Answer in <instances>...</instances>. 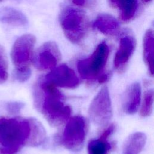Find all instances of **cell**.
<instances>
[{
	"label": "cell",
	"instance_id": "obj_1",
	"mask_svg": "<svg viewBox=\"0 0 154 154\" xmlns=\"http://www.w3.org/2000/svg\"><path fill=\"white\" fill-rule=\"evenodd\" d=\"M34 105L53 125H59L67 120L71 108L64 104L63 94L43 79L38 80L34 88Z\"/></svg>",
	"mask_w": 154,
	"mask_h": 154
},
{
	"label": "cell",
	"instance_id": "obj_2",
	"mask_svg": "<svg viewBox=\"0 0 154 154\" xmlns=\"http://www.w3.org/2000/svg\"><path fill=\"white\" fill-rule=\"evenodd\" d=\"M31 132L30 118L0 117V150L3 154H15L28 146Z\"/></svg>",
	"mask_w": 154,
	"mask_h": 154
},
{
	"label": "cell",
	"instance_id": "obj_3",
	"mask_svg": "<svg viewBox=\"0 0 154 154\" xmlns=\"http://www.w3.org/2000/svg\"><path fill=\"white\" fill-rule=\"evenodd\" d=\"M59 22L63 32L70 42L80 44L89 29V20L84 12L72 7H64L59 14Z\"/></svg>",
	"mask_w": 154,
	"mask_h": 154
},
{
	"label": "cell",
	"instance_id": "obj_4",
	"mask_svg": "<svg viewBox=\"0 0 154 154\" xmlns=\"http://www.w3.org/2000/svg\"><path fill=\"white\" fill-rule=\"evenodd\" d=\"M109 49L105 42L100 43L92 54L79 60L77 69L81 77L87 80H95L104 75V69L108 58Z\"/></svg>",
	"mask_w": 154,
	"mask_h": 154
},
{
	"label": "cell",
	"instance_id": "obj_5",
	"mask_svg": "<svg viewBox=\"0 0 154 154\" xmlns=\"http://www.w3.org/2000/svg\"><path fill=\"white\" fill-rule=\"evenodd\" d=\"M35 42V37L31 34H23L15 40L10 52L15 69H29Z\"/></svg>",
	"mask_w": 154,
	"mask_h": 154
},
{
	"label": "cell",
	"instance_id": "obj_6",
	"mask_svg": "<svg viewBox=\"0 0 154 154\" xmlns=\"http://www.w3.org/2000/svg\"><path fill=\"white\" fill-rule=\"evenodd\" d=\"M88 115L91 120L97 126H104L109 123L112 115L111 100L106 86L103 87L92 100Z\"/></svg>",
	"mask_w": 154,
	"mask_h": 154
},
{
	"label": "cell",
	"instance_id": "obj_7",
	"mask_svg": "<svg viewBox=\"0 0 154 154\" xmlns=\"http://www.w3.org/2000/svg\"><path fill=\"white\" fill-rule=\"evenodd\" d=\"M85 121L81 116H74L66 123L61 137V143L67 149L79 150L84 141L86 131Z\"/></svg>",
	"mask_w": 154,
	"mask_h": 154
},
{
	"label": "cell",
	"instance_id": "obj_8",
	"mask_svg": "<svg viewBox=\"0 0 154 154\" xmlns=\"http://www.w3.org/2000/svg\"><path fill=\"white\" fill-rule=\"evenodd\" d=\"M61 58V52L57 43L49 41L44 43L33 54L32 61L38 70H47L56 67Z\"/></svg>",
	"mask_w": 154,
	"mask_h": 154
},
{
	"label": "cell",
	"instance_id": "obj_9",
	"mask_svg": "<svg viewBox=\"0 0 154 154\" xmlns=\"http://www.w3.org/2000/svg\"><path fill=\"white\" fill-rule=\"evenodd\" d=\"M43 79L56 87L74 88L79 82L74 70L65 64L51 69Z\"/></svg>",
	"mask_w": 154,
	"mask_h": 154
},
{
	"label": "cell",
	"instance_id": "obj_10",
	"mask_svg": "<svg viewBox=\"0 0 154 154\" xmlns=\"http://www.w3.org/2000/svg\"><path fill=\"white\" fill-rule=\"evenodd\" d=\"M136 46V41L131 34L123 35L120 40L119 46L114 59V68L119 72H123L132 55Z\"/></svg>",
	"mask_w": 154,
	"mask_h": 154
},
{
	"label": "cell",
	"instance_id": "obj_11",
	"mask_svg": "<svg viewBox=\"0 0 154 154\" xmlns=\"http://www.w3.org/2000/svg\"><path fill=\"white\" fill-rule=\"evenodd\" d=\"M141 88L140 84L134 82L125 90L122 100V106L125 112L134 114L138 111L141 101Z\"/></svg>",
	"mask_w": 154,
	"mask_h": 154
},
{
	"label": "cell",
	"instance_id": "obj_12",
	"mask_svg": "<svg viewBox=\"0 0 154 154\" xmlns=\"http://www.w3.org/2000/svg\"><path fill=\"white\" fill-rule=\"evenodd\" d=\"M110 5L119 13V18L123 22L132 20L138 13V0H108Z\"/></svg>",
	"mask_w": 154,
	"mask_h": 154
},
{
	"label": "cell",
	"instance_id": "obj_13",
	"mask_svg": "<svg viewBox=\"0 0 154 154\" xmlns=\"http://www.w3.org/2000/svg\"><path fill=\"white\" fill-rule=\"evenodd\" d=\"M93 26L101 33L109 36L117 35L120 31V24L112 15L102 13L96 18Z\"/></svg>",
	"mask_w": 154,
	"mask_h": 154
},
{
	"label": "cell",
	"instance_id": "obj_14",
	"mask_svg": "<svg viewBox=\"0 0 154 154\" xmlns=\"http://www.w3.org/2000/svg\"><path fill=\"white\" fill-rule=\"evenodd\" d=\"M0 22L20 27L25 26L28 23V18L23 12L11 7L0 8Z\"/></svg>",
	"mask_w": 154,
	"mask_h": 154
},
{
	"label": "cell",
	"instance_id": "obj_15",
	"mask_svg": "<svg viewBox=\"0 0 154 154\" xmlns=\"http://www.w3.org/2000/svg\"><path fill=\"white\" fill-rule=\"evenodd\" d=\"M146 139L144 133L137 132L132 134L125 142L123 154H140L144 147Z\"/></svg>",
	"mask_w": 154,
	"mask_h": 154
},
{
	"label": "cell",
	"instance_id": "obj_16",
	"mask_svg": "<svg viewBox=\"0 0 154 154\" xmlns=\"http://www.w3.org/2000/svg\"><path fill=\"white\" fill-rule=\"evenodd\" d=\"M143 58L150 75H153V31H146L143 38Z\"/></svg>",
	"mask_w": 154,
	"mask_h": 154
},
{
	"label": "cell",
	"instance_id": "obj_17",
	"mask_svg": "<svg viewBox=\"0 0 154 154\" xmlns=\"http://www.w3.org/2000/svg\"><path fill=\"white\" fill-rule=\"evenodd\" d=\"M31 132L30 138L28 144L29 146H37L40 145L45 140L46 132L44 127L35 119L30 118Z\"/></svg>",
	"mask_w": 154,
	"mask_h": 154
},
{
	"label": "cell",
	"instance_id": "obj_18",
	"mask_svg": "<svg viewBox=\"0 0 154 154\" xmlns=\"http://www.w3.org/2000/svg\"><path fill=\"white\" fill-rule=\"evenodd\" d=\"M108 138L100 135L97 139L91 140L87 146L88 154H108L111 149Z\"/></svg>",
	"mask_w": 154,
	"mask_h": 154
},
{
	"label": "cell",
	"instance_id": "obj_19",
	"mask_svg": "<svg viewBox=\"0 0 154 154\" xmlns=\"http://www.w3.org/2000/svg\"><path fill=\"white\" fill-rule=\"evenodd\" d=\"M153 90H149L144 93L140 114L142 117L149 116L153 111Z\"/></svg>",
	"mask_w": 154,
	"mask_h": 154
},
{
	"label": "cell",
	"instance_id": "obj_20",
	"mask_svg": "<svg viewBox=\"0 0 154 154\" xmlns=\"http://www.w3.org/2000/svg\"><path fill=\"white\" fill-rule=\"evenodd\" d=\"M8 59L4 47L0 45V84H4L8 78Z\"/></svg>",
	"mask_w": 154,
	"mask_h": 154
},
{
	"label": "cell",
	"instance_id": "obj_21",
	"mask_svg": "<svg viewBox=\"0 0 154 154\" xmlns=\"http://www.w3.org/2000/svg\"><path fill=\"white\" fill-rule=\"evenodd\" d=\"M24 107V103L19 101H8L4 105L6 111L11 114H19Z\"/></svg>",
	"mask_w": 154,
	"mask_h": 154
},
{
	"label": "cell",
	"instance_id": "obj_22",
	"mask_svg": "<svg viewBox=\"0 0 154 154\" xmlns=\"http://www.w3.org/2000/svg\"><path fill=\"white\" fill-rule=\"evenodd\" d=\"M31 74V71L30 68L26 69H14L13 76L15 80L20 82H23L27 81Z\"/></svg>",
	"mask_w": 154,
	"mask_h": 154
},
{
	"label": "cell",
	"instance_id": "obj_23",
	"mask_svg": "<svg viewBox=\"0 0 154 154\" xmlns=\"http://www.w3.org/2000/svg\"><path fill=\"white\" fill-rule=\"evenodd\" d=\"M72 4L86 8H92L96 6L97 0H69Z\"/></svg>",
	"mask_w": 154,
	"mask_h": 154
},
{
	"label": "cell",
	"instance_id": "obj_24",
	"mask_svg": "<svg viewBox=\"0 0 154 154\" xmlns=\"http://www.w3.org/2000/svg\"><path fill=\"white\" fill-rule=\"evenodd\" d=\"M144 2H145V3H148V2H150L152 0H142Z\"/></svg>",
	"mask_w": 154,
	"mask_h": 154
},
{
	"label": "cell",
	"instance_id": "obj_25",
	"mask_svg": "<svg viewBox=\"0 0 154 154\" xmlns=\"http://www.w3.org/2000/svg\"><path fill=\"white\" fill-rule=\"evenodd\" d=\"M0 154H3L2 153V152H1V150H0Z\"/></svg>",
	"mask_w": 154,
	"mask_h": 154
},
{
	"label": "cell",
	"instance_id": "obj_26",
	"mask_svg": "<svg viewBox=\"0 0 154 154\" xmlns=\"http://www.w3.org/2000/svg\"><path fill=\"white\" fill-rule=\"evenodd\" d=\"M4 1V0H0V2H2V1Z\"/></svg>",
	"mask_w": 154,
	"mask_h": 154
}]
</instances>
